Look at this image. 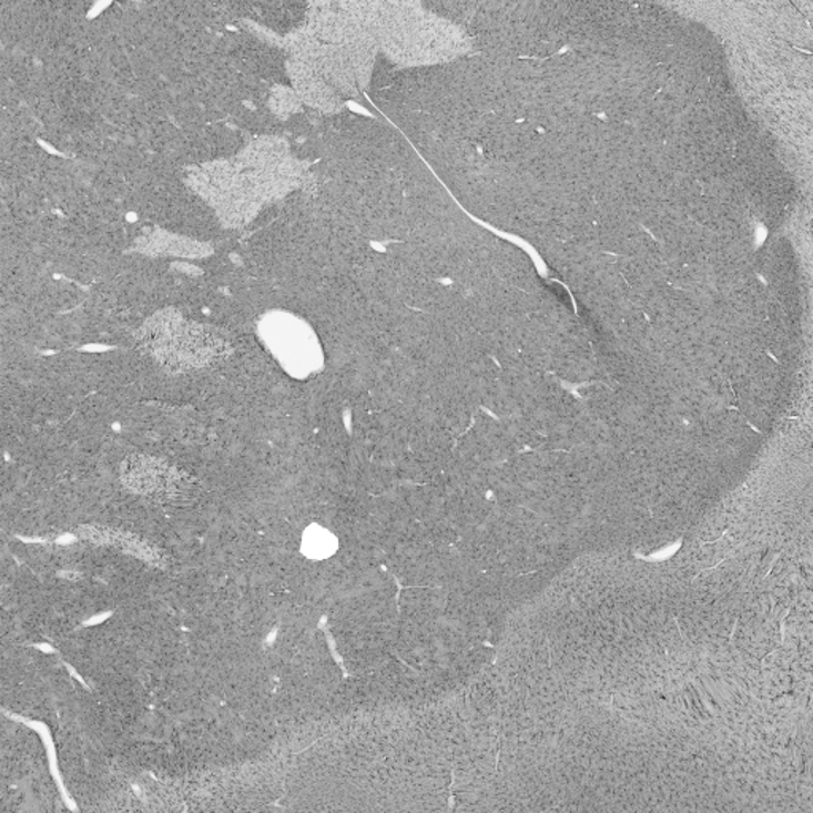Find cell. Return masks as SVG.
<instances>
[{
	"instance_id": "6da1fadb",
	"label": "cell",
	"mask_w": 813,
	"mask_h": 813,
	"mask_svg": "<svg viewBox=\"0 0 813 813\" xmlns=\"http://www.w3.org/2000/svg\"><path fill=\"white\" fill-rule=\"evenodd\" d=\"M138 341L161 366L175 373L209 369L230 355V345L215 331L186 319L174 308L146 319Z\"/></svg>"
},
{
	"instance_id": "7a4b0ae2",
	"label": "cell",
	"mask_w": 813,
	"mask_h": 813,
	"mask_svg": "<svg viewBox=\"0 0 813 813\" xmlns=\"http://www.w3.org/2000/svg\"><path fill=\"white\" fill-rule=\"evenodd\" d=\"M260 336L280 366L296 378H307L323 367L318 336L299 316L271 312L260 322Z\"/></svg>"
},
{
	"instance_id": "3957f363",
	"label": "cell",
	"mask_w": 813,
	"mask_h": 813,
	"mask_svg": "<svg viewBox=\"0 0 813 813\" xmlns=\"http://www.w3.org/2000/svg\"><path fill=\"white\" fill-rule=\"evenodd\" d=\"M123 477L129 487L157 500L174 499L180 495L182 478L160 459L134 456L123 467Z\"/></svg>"
},
{
	"instance_id": "277c9868",
	"label": "cell",
	"mask_w": 813,
	"mask_h": 813,
	"mask_svg": "<svg viewBox=\"0 0 813 813\" xmlns=\"http://www.w3.org/2000/svg\"><path fill=\"white\" fill-rule=\"evenodd\" d=\"M289 73L301 102L327 113L342 109V99L337 91L312 65L294 61Z\"/></svg>"
},
{
	"instance_id": "5b68a950",
	"label": "cell",
	"mask_w": 813,
	"mask_h": 813,
	"mask_svg": "<svg viewBox=\"0 0 813 813\" xmlns=\"http://www.w3.org/2000/svg\"><path fill=\"white\" fill-rule=\"evenodd\" d=\"M245 174L241 167L231 163H215L205 165L193 176V185L210 204L219 207L224 199L231 196L241 183Z\"/></svg>"
},
{
	"instance_id": "8992f818",
	"label": "cell",
	"mask_w": 813,
	"mask_h": 813,
	"mask_svg": "<svg viewBox=\"0 0 813 813\" xmlns=\"http://www.w3.org/2000/svg\"><path fill=\"white\" fill-rule=\"evenodd\" d=\"M304 553L311 559H325L336 551V537L319 526H312L304 535Z\"/></svg>"
},
{
	"instance_id": "52a82bcc",
	"label": "cell",
	"mask_w": 813,
	"mask_h": 813,
	"mask_svg": "<svg viewBox=\"0 0 813 813\" xmlns=\"http://www.w3.org/2000/svg\"><path fill=\"white\" fill-rule=\"evenodd\" d=\"M268 105L275 115L286 118L299 110L301 99L296 91L288 90V88H275L268 98Z\"/></svg>"
},
{
	"instance_id": "ba28073f",
	"label": "cell",
	"mask_w": 813,
	"mask_h": 813,
	"mask_svg": "<svg viewBox=\"0 0 813 813\" xmlns=\"http://www.w3.org/2000/svg\"><path fill=\"white\" fill-rule=\"evenodd\" d=\"M738 624H739V621H738V620H735V621H734V628H732V631H731V636H730V639H731V640H732V639H734V634H735V629H738Z\"/></svg>"
}]
</instances>
